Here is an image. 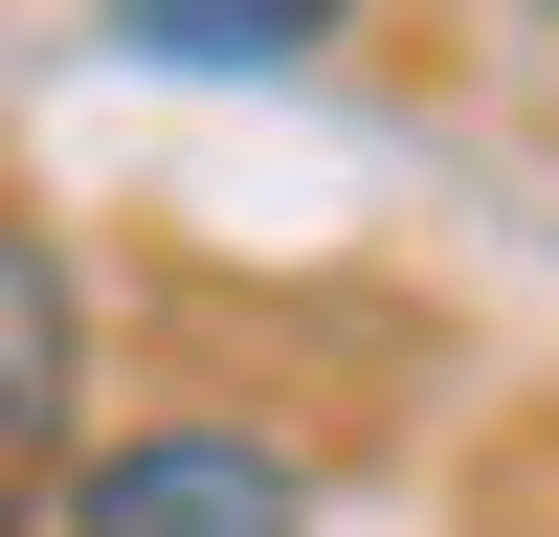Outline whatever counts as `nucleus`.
I'll return each instance as SVG.
<instances>
[{"mask_svg": "<svg viewBox=\"0 0 559 537\" xmlns=\"http://www.w3.org/2000/svg\"><path fill=\"white\" fill-rule=\"evenodd\" d=\"M45 537H313V470H292L269 426H224V403H157V426L68 448Z\"/></svg>", "mask_w": 559, "mask_h": 537, "instance_id": "nucleus-1", "label": "nucleus"}, {"mask_svg": "<svg viewBox=\"0 0 559 537\" xmlns=\"http://www.w3.org/2000/svg\"><path fill=\"white\" fill-rule=\"evenodd\" d=\"M68 448H90V291H68V247L0 202V537H45Z\"/></svg>", "mask_w": 559, "mask_h": 537, "instance_id": "nucleus-2", "label": "nucleus"}, {"mask_svg": "<svg viewBox=\"0 0 559 537\" xmlns=\"http://www.w3.org/2000/svg\"><path fill=\"white\" fill-rule=\"evenodd\" d=\"M90 23H112V45H157V68H313L358 0H90Z\"/></svg>", "mask_w": 559, "mask_h": 537, "instance_id": "nucleus-3", "label": "nucleus"}]
</instances>
